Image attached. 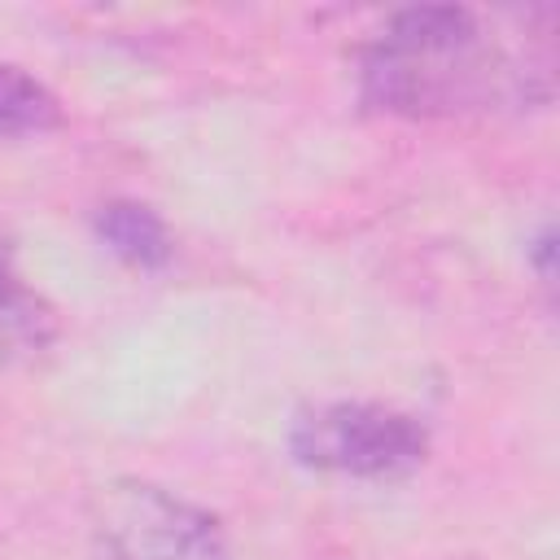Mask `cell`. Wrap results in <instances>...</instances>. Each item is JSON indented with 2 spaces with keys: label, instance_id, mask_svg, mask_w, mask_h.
Wrapping results in <instances>:
<instances>
[{
  "label": "cell",
  "instance_id": "6da1fadb",
  "mask_svg": "<svg viewBox=\"0 0 560 560\" xmlns=\"http://www.w3.org/2000/svg\"><path fill=\"white\" fill-rule=\"evenodd\" d=\"M551 9L516 13L499 35L494 18L464 4L398 9L359 57V96L394 118H464L538 109L551 101Z\"/></svg>",
  "mask_w": 560,
  "mask_h": 560
},
{
  "label": "cell",
  "instance_id": "7a4b0ae2",
  "mask_svg": "<svg viewBox=\"0 0 560 560\" xmlns=\"http://www.w3.org/2000/svg\"><path fill=\"white\" fill-rule=\"evenodd\" d=\"M88 525L109 560H232L228 529L214 512L140 477L96 486Z\"/></svg>",
  "mask_w": 560,
  "mask_h": 560
},
{
  "label": "cell",
  "instance_id": "3957f363",
  "mask_svg": "<svg viewBox=\"0 0 560 560\" xmlns=\"http://www.w3.org/2000/svg\"><path fill=\"white\" fill-rule=\"evenodd\" d=\"M289 451L311 472L402 481L429 459V429L381 402H319L293 420Z\"/></svg>",
  "mask_w": 560,
  "mask_h": 560
},
{
  "label": "cell",
  "instance_id": "277c9868",
  "mask_svg": "<svg viewBox=\"0 0 560 560\" xmlns=\"http://www.w3.org/2000/svg\"><path fill=\"white\" fill-rule=\"evenodd\" d=\"M96 236L105 241L109 254H118L127 267H140V271L166 267L175 249L166 219L149 201H131V197L105 201L96 210Z\"/></svg>",
  "mask_w": 560,
  "mask_h": 560
},
{
  "label": "cell",
  "instance_id": "5b68a950",
  "mask_svg": "<svg viewBox=\"0 0 560 560\" xmlns=\"http://www.w3.org/2000/svg\"><path fill=\"white\" fill-rule=\"evenodd\" d=\"M57 337V311L44 293H35L9 241H0V350L9 354H39Z\"/></svg>",
  "mask_w": 560,
  "mask_h": 560
},
{
  "label": "cell",
  "instance_id": "8992f818",
  "mask_svg": "<svg viewBox=\"0 0 560 560\" xmlns=\"http://www.w3.org/2000/svg\"><path fill=\"white\" fill-rule=\"evenodd\" d=\"M61 118L57 96L22 66H0V136L48 131Z\"/></svg>",
  "mask_w": 560,
  "mask_h": 560
},
{
  "label": "cell",
  "instance_id": "52a82bcc",
  "mask_svg": "<svg viewBox=\"0 0 560 560\" xmlns=\"http://www.w3.org/2000/svg\"><path fill=\"white\" fill-rule=\"evenodd\" d=\"M529 254H534V267H538L542 284L551 289V284H556V267H551V254H556V236H551V228H542V232H538V241L529 245Z\"/></svg>",
  "mask_w": 560,
  "mask_h": 560
}]
</instances>
